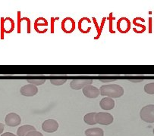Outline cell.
<instances>
[{
	"instance_id": "cell-20",
	"label": "cell",
	"mask_w": 154,
	"mask_h": 136,
	"mask_svg": "<svg viewBox=\"0 0 154 136\" xmlns=\"http://www.w3.org/2000/svg\"><path fill=\"white\" fill-rule=\"evenodd\" d=\"M66 79H50V82L54 86H62L66 82Z\"/></svg>"
},
{
	"instance_id": "cell-24",
	"label": "cell",
	"mask_w": 154,
	"mask_h": 136,
	"mask_svg": "<svg viewBox=\"0 0 154 136\" xmlns=\"http://www.w3.org/2000/svg\"><path fill=\"white\" fill-rule=\"evenodd\" d=\"M4 128H5V125L3 123H0V134L3 132Z\"/></svg>"
},
{
	"instance_id": "cell-26",
	"label": "cell",
	"mask_w": 154,
	"mask_h": 136,
	"mask_svg": "<svg viewBox=\"0 0 154 136\" xmlns=\"http://www.w3.org/2000/svg\"><path fill=\"white\" fill-rule=\"evenodd\" d=\"M153 134H154V129H153Z\"/></svg>"
},
{
	"instance_id": "cell-18",
	"label": "cell",
	"mask_w": 154,
	"mask_h": 136,
	"mask_svg": "<svg viewBox=\"0 0 154 136\" xmlns=\"http://www.w3.org/2000/svg\"><path fill=\"white\" fill-rule=\"evenodd\" d=\"M144 92L149 95H154V82L146 84L144 86Z\"/></svg>"
},
{
	"instance_id": "cell-1",
	"label": "cell",
	"mask_w": 154,
	"mask_h": 136,
	"mask_svg": "<svg viewBox=\"0 0 154 136\" xmlns=\"http://www.w3.org/2000/svg\"><path fill=\"white\" fill-rule=\"evenodd\" d=\"M100 95L111 98H118L124 95V89L117 84H110L102 86L100 88Z\"/></svg>"
},
{
	"instance_id": "cell-14",
	"label": "cell",
	"mask_w": 154,
	"mask_h": 136,
	"mask_svg": "<svg viewBox=\"0 0 154 136\" xmlns=\"http://www.w3.org/2000/svg\"><path fill=\"white\" fill-rule=\"evenodd\" d=\"M48 21L43 18H39L35 21V30L39 33H43L42 29L43 27L47 28Z\"/></svg>"
},
{
	"instance_id": "cell-19",
	"label": "cell",
	"mask_w": 154,
	"mask_h": 136,
	"mask_svg": "<svg viewBox=\"0 0 154 136\" xmlns=\"http://www.w3.org/2000/svg\"><path fill=\"white\" fill-rule=\"evenodd\" d=\"M27 82L28 83L32 84L33 86H41L46 82V79H27Z\"/></svg>"
},
{
	"instance_id": "cell-8",
	"label": "cell",
	"mask_w": 154,
	"mask_h": 136,
	"mask_svg": "<svg viewBox=\"0 0 154 136\" xmlns=\"http://www.w3.org/2000/svg\"><path fill=\"white\" fill-rule=\"evenodd\" d=\"M116 28L119 30V32L122 33H128L131 29L130 21L127 18H125V17L121 18L117 21Z\"/></svg>"
},
{
	"instance_id": "cell-22",
	"label": "cell",
	"mask_w": 154,
	"mask_h": 136,
	"mask_svg": "<svg viewBox=\"0 0 154 136\" xmlns=\"http://www.w3.org/2000/svg\"><path fill=\"white\" fill-rule=\"evenodd\" d=\"M1 136H16V135L14 134H13V133L5 132V133H3L2 135H1Z\"/></svg>"
},
{
	"instance_id": "cell-12",
	"label": "cell",
	"mask_w": 154,
	"mask_h": 136,
	"mask_svg": "<svg viewBox=\"0 0 154 136\" xmlns=\"http://www.w3.org/2000/svg\"><path fill=\"white\" fill-rule=\"evenodd\" d=\"M115 105H116V103H115L114 100L109 97H105L100 101V108L105 111L112 110L115 108Z\"/></svg>"
},
{
	"instance_id": "cell-15",
	"label": "cell",
	"mask_w": 154,
	"mask_h": 136,
	"mask_svg": "<svg viewBox=\"0 0 154 136\" xmlns=\"http://www.w3.org/2000/svg\"><path fill=\"white\" fill-rule=\"evenodd\" d=\"M34 130H36V129L33 126L24 125L18 128L17 133H18V136H26L27 133L31 131H34Z\"/></svg>"
},
{
	"instance_id": "cell-10",
	"label": "cell",
	"mask_w": 154,
	"mask_h": 136,
	"mask_svg": "<svg viewBox=\"0 0 154 136\" xmlns=\"http://www.w3.org/2000/svg\"><path fill=\"white\" fill-rule=\"evenodd\" d=\"M38 93V89L32 84H27L21 88V94L23 96L32 97Z\"/></svg>"
},
{
	"instance_id": "cell-4",
	"label": "cell",
	"mask_w": 154,
	"mask_h": 136,
	"mask_svg": "<svg viewBox=\"0 0 154 136\" xmlns=\"http://www.w3.org/2000/svg\"><path fill=\"white\" fill-rule=\"evenodd\" d=\"M61 28L64 33L68 34L73 33L75 30V21H74L73 18L67 17L62 20L61 23Z\"/></svg>"
},
{
	"instance_id": "cell-17",
	"label": "cell",
	"mask_w": 154,
	"mask_h": 136,
	"mask_svg": "<svg viewBox=\"0 0 154 136\" xmlns=\"http://www.w3.org/2000/svg\"><path fill=\"white\" fill-rule=\"evenodd\" d=\"M97 113H89L84 117V121L88 125H95L97 124L95 120V116Z\"/></svg>"
},
{
	"instance_id": "cell-6",
	"label": "cell",
	"mask_w": 154,
	"mask_h": 136,
	"mask_svg": "<svg viewBox=\"0 0 154 136\" xmlns=\"http://www.w3.org/2000/svg\"><path fill=\"white\" fill-rule=\"evenodd\" d=\"M5 121L6 126L11 127H15L21 124V119L18 114H15V113H10V114L6 115Z\"/></svg>"
},
{
	"instance_id": "cell-21",
	"label": "cell",
	"mask_w": 154,
	"mask_h": 136,
	"mask_svg": "<svg viewBox=\"0 0 154 136\" xmlns=\"http://www.w3.org/2000/svg\"><path fill=\"white\" fill-rule=\"evenodd\" d=\"M26 136H43V134L40 132L37 131V130H34V131H31L30 132H28Z\"/></svg>"
},
{
	"instance_id": "cell-23",
	"label": "cell",
	"mask_w": 154,
	"mask_h": 136,
	"mask_svg": "<svg viewBox=\"0 0 154 136\" xmlns=\"http://www.w3.org/2000/svg\"><path fill=\"white\" fill-rule=\"evenodd\" d=\"M116 79H100V82H113V81H115Z\"/></svg>"
},
{
	"instance_id": "cell-5",
	"label": "cell",
	"mask_w": 154,
	"mask_h": 136,
	"mask_svg": "<svg viewBox=\"0 0 154 136\" xmlns=\"http://www.w3.org/2000/svg\"><path fill=\"white\" fill-rule=\"evenodd\" d=\"M59 128V123L57 121L52 119L46 120L42 124V129L48 133H53L57 131Z\"/></svg>"
},
{
	"instance_id": "cell-2",
	"label": "cell",
	"mask_w": 154,
	"mask_h": 136,
	"mask_svg": "<svg viewBox=\"0 0 154 136\" xmlns=\"http://www.w3.org/2000/svg\"><path fill=\"white\" fill-rule=\"evenodd\" d=\"M142 120L149 123H154V105H148L142 108L140 112Z\"/></svg>"
},
{
	"instance_id": "cell-7",
	"label": "cell",
	"mask_w": 154,
	"mask_h": 136,
	"mask_svg": "<svg viewBox=\"0 0 154 136\" xmlns=\"http://www.w3.org/2000/svg\"><path fill=\"white\" fill-rule=\"evenodd\" d=\"M93 82V79H73L71 81L70 87L74 90H79L85 86L92 85Z\"/></svg>"
},
{
	"instance_id": "cell-16",
	"label": "cell",
	"mask_w": 154,
	"mask_h": 136,
	"mask_svg": "<svg viewBox=\"0 0 154 136\" xmlns=\"http://www.w3.org/2000/svg\"><path fill=\"white\" fill-rule=\"evenodd\" d=\"M86 136H104V131L100 128L88 129L85 131Z\"/></svg>"
},
{
	"instance_id": "cell-13",
	"label": "cell",
	"mask_w": 154,
	"mask_h": 136,
	"mask_svg": "<svg viewBox=\"0 0 154 136\" xmlns=\"http://www.w3.org/2000/svg\"><path fill=\"white\" fill-rule=\"evenodd\" d=\"M2 23H3V24H2V28L5 30V33H9L14 30V21L11 20V18H5V19H4V21Z\"/></svg>"
},
{
	"instance_id": "cell-3",
	"label": "cell",
	"mask_w": 154,
	"mask_h": 136,
	"mask_svg": "<svg viewBox=\"0 0 154 136\" xmlns=\"http://www.w3.org/2000/svg\"><path fill=\"white\" fill-rule=\"evenodd\" d=\"M96 123L103 126H109L112 123L114 118L112 115L109 113L99 112L96 114L95 116Z\"/></svg>"
},
{
	"instance_id": "cell-11",
	"label": "cell",
	"mask_w": 154,
	"mask_h": 136,
	"mask_svg": "<svg viewBox=\"0 0 154 136\" xmlns=\"http://www.w3.org/2000/svg\"><path fill=\"white\" fill-rule=\"evenodd\" d=\"M78 30L82 33H88L91 30V21L88 18H82L78 21Z\"/></svg>"
},
{
	"instance_id": "cell-9",
	"label": "cell",
	"mask_w": 154,
	"mask_h": 136,
	"mask_svg": "<svg viewBox=\"0 0 154 136\" xmlns=\"http://www.w3.org/2000/svg\"><path fill=\"white\" fill-rule=\"evenodd\" d=\"M83 94L85 95V97L88 98H96L98 96H100V89H97L95 86L90 85L87 86L82 89Z\"/></svg>"
},
{
	"instance_id": "cell-25",
	"label": "cell",
	"mask_w": 154,
	"mask_h": 136,
	"mask_svg": "<svg viewBox=\"0 0 154 136\" xmlns=\"http://www.w3.org/2000/svg\"><path fill=\"white\" fill-rule=\"evenodd\" d=\"M129 81L131 82H143V79H129Z\"/></svg>"
}]
</instances>
